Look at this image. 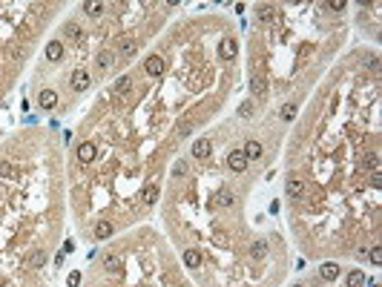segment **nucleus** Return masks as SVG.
I'll use <instances>...</instances> for the list:
<instances>
[{
	"instance_id": "obj_11",
	"label": "nucleus",
	"mask_w": 382,
	"mask_h": 287,
	"mask_svg": "<svg viewBox=\"0 0 382 287\" xmlns=\"http://www.w3.org/2000/svg\"><path fill=\"white\" fill-rule=\"evenodd\" d=\"M112 233H115V227H112V224L106 221V219L95 224V238H98V241H104V238H109Z\"/></svg>"
},
{
	"instance_id": "obj_23",
	"label": "nucleus",
	"mask_w": 382,
	"mask_h": 287,
	"mask_svg": "<svg viewBox=\"0 0 382 287\" xmlns=\"http://www.w3.org/2000/svg\"><path fill=\"white\" fill-rule=\"evenodd\" d=\"M184 172H187V161L178 158L175 164H173V175H184Z\"/></svg>"
},
{
	"instance_id": "obj_10",
	"label": "nucleus",
	"mask_w": 382,
	"mask_h": 287,
	"mask_svg": "<svg viewBox=\"0 0 382 287\" xmlns=\"http://www.w3.org/2000/svg\"><path fill=\"white\" fill-rule=\"evenodd\" d=\"M37 103H40L43 109H52V106L58 103V95H55V89H43V92L37 95Z\"/></svg>"
},
{
	"instance_id": "obj_4",
	"label": "nucleus",
	"mask_w": 382,
	"mask_h": 287,
	"mask_svg": "<svg viewBox=\"0 0 382 287\" xmlns=\"http://www.w3.org/2000/svg\"><path fill=\"white\" fill-rule=\"evenodd\" d=\"M236 52H239V43L233 40V37H224L222 43H219V58H236Z\"/></svg>"
},
{
	"instance_id": "obj_3",
	"label": "nucleus",
	"mask_w": 382,
	"mask_h": 287,
	"mask_svg": "<svg viewBox=\"0 0 382 287\" xmlns=\"http://www.w3.org/2000/svg\"><path fill=\"white\" fill-rule=\"evenodd\" d=\"M339 273H342V267H339V264H333V261H325V264L319 267V276H322L325 282H333V279H339Z\"/></svg>"
},
{
	"instance_id": "obj_13",
	"label": "nucleus",
	"mask_w": 382,
	"mask_h": 287,
	"mask_svg": "<svg viewBox=\"0 0 382 287\" xmlns=\"http://www.w3.org/2000/svg\"><path fill=\"white\" fill-rule=\"evenodd\" d=\"M365 282H368V279H365V273H362V270H350L345 285H348V287H365Z\"/></svg>"
},
{
	"instance_id": "obj_24",
	"label": "nucleus",
	"mask_w": 382,
	"mask_h": 287,
	"mask_svg": "<svg viewBox=\"0 0 382 287\" xmlns=\"http://www.w3.org/2000/svg\"><path fill=\"white\" fill-rule=\"evenodd\" d=\"M264 253H267V241H256L253 244V258H261Z\"/></svg>"
},
{
	"instance_id": "obj_7",
	"label": "nucleus",
	"mask_w": 382,
	"mask_h": 287,
	"mask_svg": "<svg viewBox=\"0 0 382 287\" xmlns=\"http://www.w3.org/2000/svg\"><path fill=\"white\" fill-rule=\"evenodd\" d=\"M242 152L247 155V161H259L261 155H264V150H261V144H259V141H247Z\"/></svg>"
},
{
	"instance_id": "obj_21",
	"label": "nucleus",
	"mask_w": 382,
	"mask_h": 287,
	"mask_svg": "<svg viewBox=\"0 0 382 287\" xmlns=\"http://www.w3.org/2000/svg\"><path fill=\"white\" fill-rule=\"evenodd\" d=\"M112 58H115L112 52H101V55H98V66H101V69H106V66L112 64Z\"/></svg>"
},
{
	"instance_id": "obj_19",
	"label": "nucleus",
	"mask_w": 382,
	"mask_h": 287,
	"mask_svg": "<svg viewBox=\"0 0 382 287\" xmlns=\"http://www.w3.org/2000/svg\"><path fill=\"white\" fill-rule=\"evenodd\" d=\"M296 112H299V103H287L285 109H282V121H293Z\"/></svg>"
},
{
	"instance_id": "obj_6",
	"label": "nucleus",
	"mask_w": 382,
	"mask_h": 287,
	"mask_svg": "<svg viewBox=\"0 0 382 287\" xmlns=\"http://www.w3.org/2000/svg\"><path fill=\"white\" fill-rule=\"evenodd\" d=\"M147 75H153V78H158L161 72H164V58L161 55H153V58H147Z\"/></svg>"
},
{
	"instance_id": "obj_28",
	"label": "nucleus",
	"mask_w": 382,
	"mask_h": 287,
	"mask_svg": "<svg viewBox=\"0 0 382 287\" xmlns=\"http://www.w3.org/2000/svg\"><path fill=\"white\" fill-rule=\"evenodd\" d=\"M368 287H380V285H368Z\"/></svg>"
},
{
	"instance_id": "obj_14",
	"label": "nucleus",
	"mask_w": 382,
	"mask_h": 287,
	"mask_svg": "<svg viewBox=\"0 0 382 287\" xmlns=\"http://www.w3.org/2000/svg\"><path fill=\"white\" fill-rule=\"evenodd\" d=\"M184 264H187L190 270L201 267V253H198V250H184Z\"/></svg>"
},
{
	"instance_id": "obj_1",
	"label": "nucleus",
	"mask_w": 382,
	"mask_h": 287,
	"mask_svg": "<svg viewBox=\"0 0 382 287\" xmlns=\"http://www.w3.org/2000/svg\"><path fill=\"white\" fill-rule=\"evenodd\" d=\"M247 164H250V161H247V155H244L242 150H236V152H230V155H227V167H230L233 172H244V169H247Z\"/></svg>"
},
{
	"instance_id": "obj_29",
	"label": "nucleus",
	"mask_w": 382,
	"mask_h": 287,
	"mask_svg": "<svg viewBox=\"0 0 382 287\" xmlns=\"http://www.w3.org/2000/svg\"><path fill=\"white\" fill-rule=\"evenodd\" d=\"M296 287H305V285H296Z\"/></svg>"
},
{
	"instance_id": "obj_18",
	"label": "nucleus",
	"mask_w": 382,
	"mask_h": 287,
	"mask_svg": "<svg viewBox=\"0 0 382 287\" xmlns=\"http://www.w3.org/2000/svg\"><path fill=\"white\" fill-rule=\"evenodd\" d=\"M135 49H138V43H135V40H124V43L118 46V52H115V55H132Z\"/></svg>"
},
{
	"instance_id": "obj_20",
	"label": "nucleus",
	"mask_w": 382,
	"mask_h": 287,
	"mask_svg": "<svg viewBox=\"0 0 382 287\" xmlns=\"http://www.w3.org/2000/svg\"><path fill=\"white\" fill-rule=\"evenodd\" d=\"M84 9H87V15H89V17H98V15H101V9H104V3H84Z\"/></svg>"
},
{
	"instance_id": "obj_2",
	"label": "nucleus",
	"mask_w": 382,
	"mask_h": 287,
	"mask_svg": "<svg viewBox=\"0 0 382 287\" xmlns=\"http://www.w3.org/2000/svg\"><path fill=\"white\" fill-rule=\"evenodd\" d=\"M75 155H78L81 164H92V158H95V144H92V141H84V144L75 150Z\"/></svg>"
},
{
	"instance_id": "obj_22",
	"label": "nucleus",
	"mask_w": 382,
	"mask_h": 287,
	"mask_svg": "<svg viewBox=\"0 0 382 287\" xmlns=\"http://www.w3.org/2000/svg\"><path fill=\"white\" fill-rule=\"evenodd\" d=\"M129 84H132V78H121V81L115 84V95H124V92L129 89Z\"/></svg>"
},
{
	"instance_id": "obj_27",
	"label": "nucleus",
	"mask_w": 382,
	"mask_h": 287,
	"mask_svg": "<svg viewBox=\"0 0 382 287\" xmlns=\"http://www.w3.org/2000/svg\"><path fill=\"white\" fill-rule=\"evenodd\" d=\"M250 112H253V106H250V103H244V106L239 109V115H242V118H250Z\"/></svg>"
},
{
	"instance_id": "obj_26",
	"label": "nucleus",
	"mask_w": 382,
	"mask_h": 287,
	"mask_svg": "<svg viewBox=\"0 0 382 287\" xmlns=\"http://www.w3.org/2000/svg\"><path fill=\"white\" fill-rule=\"evenodd\" d=\"M328 9H333V12H342V9H345V3H342V0H333V3H328Z\"/></svg>"
},
{
	"instance_id": "obj_12",
	"label": "nucleus",
	"mask_w": 382,
	"mask_h": 287,
	"mask_svg": "<svg viewBox=\"0 0 382 287\" xmlns=\"http://www.w3.org/2000/svg\"><path fill=\"white\" fill-rule=\"evenodd\" d=\"M250 92H253L256 101H261V98L267 95V86H264V81H261V78H253V81H250Z\"/></svg>"
},
{
	"instance_id": "obj_16",
	"label": "nucleus",
	"mask_w": 382,
	"mask_h": 287,
	"mask_svg": "<svg viewBox=\"0 0 382 287\" xmlns=\"http://www.w3.org/2000/svg\"><path fill=\"white\" fill-rule=\"evenodd\" d=\"M158 195H161V190L156 187V184H150V187L144 190V204H156V201H158Z\"/></svg>"
},
{
	"instance_id": "obj_17",
	"label": "nucleus",
	"mask_w": 382,
	"mask_h": 287,
	"mask_svg": "<svg viewBox=\"0 0 382 287\" xmlns=\"http://www.w3.org/2000/svg\"><path fill=\"white\" fill-rule=\"evenodd\" d=\"M368 258H371V264H374V267H380V264H382V247H380V244H374V247H371Z\"/></svg>"
},
{
	"instance_id": "obj_15",
	"label": "nucleus",
	"mask_w": 382,
	"mask_h": 287,
	"mask_svg": "<svg viewBox=\"0 0 382 287\" xmlns=\"http://www.w3.org/2000/svg\"><path fill=\"white\" fill-rule=\"evenodd\" d=\"M192 155H195V158H207V155H210V141H204V138H201V141H195Z\"/></svg>"
},
{
	"instance_id": "obj_25",
	"label": "nucleus",
	"mask_w": 382,
	"mask_h": 287,
	"mask_svg": "<svg viewBox=\"0 0 382 287\" xmlns=\"http://www.w3.org/2000/svg\"><path fill=\"white\" fill-rule=\"evenodd\" d=\"M43 261H46V253H40V250H37V253L32 255V267H43Z\"/></svg>"
},
{
	"instance_id": "obj_9",
	"label": "nucleus",
	"mask_w": 382,
	"mask_h": 287,
	"mask_svg": "<svg viewBox=\"0 0 382 287\" xmlns=\"http://www.w3.org/2000/svg\"><path fill=\"white\" fill-rule=\"evenodd\" d=\"M302 192H305V184H302L296 175H293V178H287V195H290L293 201H299V195H302Z\"/></svg>"
},
{
	"instance_id": "obj_5",
	"label": "nucleus",
	"mask_w": 382,
	"mask_h": 287,
	"mask_svg": "<svg viewBox=\"0 0 382 287\" xmlns=\"http://www.w3.org/2000/svg\"><path fill=\"white\" fill-rule=\"evenodd\" d=\"M89 84H92V78H89L87 72H75V75H72V89H75V92L89 89Z\"/></svg>"
},
{
	"instance_id": "obj_8",
	"label": "nucleus",
	"mask_w": 382,
	"mask_h": 287,
	"mask_svg": "<svg viewBox=\"0 0 382 287\" xmlns=\"http://www.w3.org/2000/svg\"><path fill=\"white\" fill-rule=\"evenodd\" d=\"M61 55H64V43L61 40H49L46 43V58L49 61H61Z\"/></svg>"
}]
</instances>
